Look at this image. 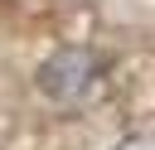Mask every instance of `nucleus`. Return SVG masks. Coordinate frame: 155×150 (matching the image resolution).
<instances>
[{
    "label": "nucleus",
    "instance_id": "nucleus-2",
    "mask_svg": "<svg viewBox=\"0 0 155 150\" xmlns=\"http://www.w3.org/2000/svg\"><path fill=\"white\" fill-rule=\"evenodd\" d=\"M116 150H155V135H131V140H121Z\"/></svg>",
    "mask_w": 155,
    "mask_h": 150
},
{
    "label": "nucleus",
    "instance_id": "nucleus-1",
    "mask_svg": "<svg viewBox=\"0 0 155 150\" xmlns=\"http://www.w3.org/2000/svg\"><path fill=\"white\" fill-rule=\"evenodd\" d=\"M97 82H102V58H97L92 48H78V44L48 53L44 68H39V87H44V97H53V102H63V106L92 97Z\"/></svg>",
    "mask_w": 155,
    "mask_h": 150
}]
</instances>
